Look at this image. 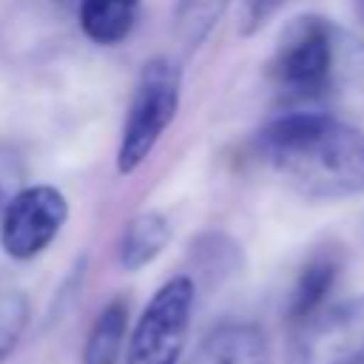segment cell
<instances>
[{"instance_id": "obj_6", "label": "cell", "mask_w": 364, "mask_h": 364, "mask_svg": "<svg viewBox=\"0 0 364 364\" xmlns=\"http://www.w3.org/2000/svg\"><path fill=\"white\" fill-rule=\"evenodd\" d=\"M68 219V202L54 185H23L0 216V245L11 259L43 253Z\"/></svg>"}, {"instance_id": "obj_16", "label": "cell", "mask_w": 364, "mask_h": 364, "mask_svg": "<svg viewBox=\"0 0 364 364\" xmlns=\"http://www.w3.org/2000/svg\"><path fill=\"white\" fill-rule=\"evenodd\" d=\"M23 159L11 151V148H3L0 145V216L6 210V205L11 202V196L23 188Z\"/></svg>"}, {"instance_id": "obj_11", "label": "cell", "mask_w": 364, "mask_h": 364, "mask_svg": "<svg viewBox=\"0 0 364 364\" xmlns=\"http://www.w3.org/2000/svg\"><path fill=\"white\" fill-rule=\"evenodd\" d=\"M128 330V304L125 299L108 301L100 316L94 318L85 344H82V364H117L122 353Z\"/></svg>"}, {"instance_id": "obj_8", "label": "cell", "mask_w": 364, "mask_h": 364, "mask_svg": "<svg viewBox=\"0 0 364 364\" xmlns=\"http://www.w3.org/2000/svg\"><path fill=\"white\" fill-rule=\"evenodd\" d=\"M338 270H341V259L333 250H321L304 262L287 299V321L293 327L307 321L327 304V296L336 287Z\"/></svg>"}, {"instance_id": "obj_14", "label": "cell", "mask_w": 364, "mask_h": 364, "mask_svg": "<svg viewBox=\"0 0 364 364\" xmlns=\"http://www.w3.org/2000/svg\"><path fill=\"white\" fill-rule=\"evenodd\" d=\"M28 324V299L14 287H0V361L11 355Z\"/></svg>"}, {"instance_id": "obj_4", "label": "cell", "mask_w": 364, "mask_h": 364, "mask_svg": "<svg viewBox=\"0 0 364 364\" xmlns=\"http://www.w3.org/2000/svg\"><path fill=\"white\" fill-rule=\"evenodd\" d=\"M196 284L191 276L168 279L148 307L142 310L131 341H128V364H176L185 341L193 310Z\"/></svg>"}, {"instance_id": "obj_1", "label": "cell", "mask_w": 364, "mask_h": 364, "mask_svg": "<svg viewBox=\"0 0 364 364\" xmlns=\"http://www.w3.org/2000/svg\"><path fill=\"white\" fill-rule=\"evenodd\" d=\"M259 156L304 199H347L364 191V131L330 114H284L256 136Z\"/></svg>"}, {"instance_id": "obj_17", "label": "cell", "mask_w": 364, "mask_h": 364, "mask_svg": "<svg viewBox=\"0 0 364 364\" xmlns=\"http://www.w3.org/2000/svg\"><path fill=\"white\" fill-rule=\"evenodd\" d=\"M353 364H364V358H358V361H353Z\"/></svg>"}, {"instance_id": "obj_13", "label": "cell", "mask_w": 364, "mask_h": 364, "mask_svg": "<svg viewBox=\"0 0 364 364\" xmlns=\"http://www.w3.org/2000/svg\"><path fill=\"white\" fill-rule=\"evenodd\" d=\"M191 256L199 267L202 276H208L210 282L213 279H222L228 276L230 270H236L239 264V247L222 236V233H208V236H199L191 247Z\"/></svg>"}, {"instance_id": "obj_5", "label": "cell", "mask_w": 364, "mask_h": 364, "mask_svg": "<svg viewBox=\"0 0 364 364\" xmlns=\"http://www.w3.org/2000/svg\"><path fill=\"white\" fill-rule=\"evenodd\" d=\"M364 358V296L321 307L296 324L287 341V364H353Z\"/></svg>"}, {"instance_id": "obj_7", "label": "cell", "mask_w": 364, "mask_h": 364, "mask_svg": "<svg viewBox=\"0 0 364 364\" xmlns=\"http://www.w3.org/2000/svg\"><path fill=\"white\" fill-rule=\"evenodd\" d=\"M188 364H273V353L259 324L228 321L199 341Z\"/></svg>"}, {"instance_id": "obj_12", "label": "cell", "mask_w": 364, "mask_h": 364, "mask_svg": "<svg viewBox=\"0 0 364 364\" xmlns=\"http://www.w3.org/2000/svg\"><path fill=\"white\" fill-rule=\"evenodd\" d=\"M228 3L230 0H179V6H176V37L182 40V46L196 48L210 34V28L216 26V20L228 9Z\"/></svg>"}, {"instance_id": "obj_3", "label": "cell", "mask_w": 364, "mask_h": 364, "mask_svg": "<svg viewBox=\"0 0 364 364\" xmlns=\"http://www.w3.org/2000/svg\"><path fill=\"white\" fill-rule=\"evenodd\" d=\"M179 94H182V74L176 63H171L168 57H154L142 65L125 111L122 136L117 148V171L122 176L134 173L156 148L159 136L179 111Z\"/></svg>"}, {"instance_id": "obj_15", "label": "cell", "mask_w": 364, "mask_h": 364, "mask_svg": "<svg viewBox=\"0 0 364 364\" xmlns=\"http://www.w3.org/2000/svg\"><path fill=\"white\" fill-rule=\"evenodd\" d=\"M287 0H242L239 9V34L250 37L256 34L262 26H267L284 6Z\"/></svg>"}, {"instance_id": "obj_10", "label": "cell", "mask_w": 364, "mask_h": 364, "mask_svg": "<svg viewBox=\"0 0 364 364\" xmlns=\"http://www.w3.org/2000/svg\"><path fill=\"white\" fill-rule=\"evenodd\" d=\"M168 242H171V225H168V219L159 210H142L122 230V239H119V264L128 273L142 270L145 264H151L165 250Z\"/></svg>"}, {"instance_id": "obj_9", "label": "cell", "mask_w": 364, "mask_h": 364, "mask_svg": "<svg viewBox=\"0 0 364 364\" xmlns=\"http://www.w3.org/2000/svg\"><path fill=\"white\" fill-rule=\"evenodd\" d=\"M139 17V0H80V28L97 46L122 43Z\"/></svg>"}, {"instance_id": "obj_2", "label": "cell", "mask_w": 364, "mask_h": 364, "mask_svg": "<svg viewBox=\"0 0 364 364\" xmlns=\"http://www.w3.org/2000/svg\"><path fill=\"white\" fill-rule=\"evenodd\" d=\"M344 31L321 14L293 17L270 57V80L284 100L310 102L327 97L341 77Z\"/></svg>"}]
</instances>
